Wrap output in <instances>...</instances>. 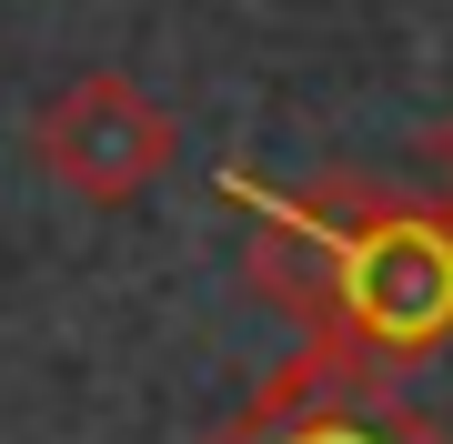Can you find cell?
<instances>
[{
  "instance_id": "2",
  "label": "cell",
  "mask_w": 453,
  "mask_h": 444,
  "mask_svg": "<svg viewBox=\"0 0 453 444\" xmlns=\"http://www.w3.org/2000/svg\"><path fill=\"white\" fill-rule=\"evenodd\" d=\"M282 444H403V434H393V425H303Z\"/></svg>"
},
{
  "instance_id": "1",
  "label": "cell",
  "mask_w": 453,
  "mask_h": 444,
  "mask_svg": "<svg viewBox=\"0 0 453 444\" xmlns=\"http://www.w3.org/2000/svg\"><path fill=\"white\" fill-rule=\"evenodd\" d=\"M41 152H50V172L81 182L91 202H121V192H142V182L172 162V121L151 112L142 91H121V82H81L71 101H50Z\"/></svg>"
}]
</instances>
